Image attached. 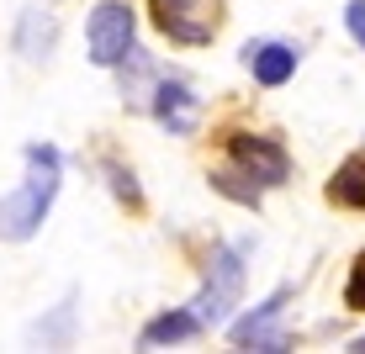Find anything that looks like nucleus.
<instances>
[{
  "label": "nucleus",
  "instance_id": "0eeeda50",
  "mask_svg": "<svg viewBox=\"0 0 365 354\" xmlns=\"http://www.w3.org/2000/svg\"><path fill=\"white\" fill-rule=\"evenodd\" d=\"M143 111H154V122H159L170 137H191V132L201 127V95L180 80V74H159Z\"/></svg>",
  "mask_w": 365,
  "mask_h": 354
},
{
  "label": "nucleus",
  "instance_id": "dca6fc26",
  "mask_svg": "<svg viewBox=\"0 0 365 354\" xmlns=\"http://www.w3.org/2000/svg\"><path fill=\"white\" fill-rule=\"evenodd\" d=\"M344 307L349 312H365V254L349 264V281H344Z\"/></svg>",
  "mask_w": 365,
  "mask_h": 354
},
{
  "label": "nucleus",
  "instance_id": "f8f14e48",
  "mask_svg": "<svg viewBox=\"0 0 365 354\" xmlns=\"http://www.w3.org/2000/svg\"><path fill=\"white\" fill-rule=\"evenodd\" d=\"M74 328H80V296L69 291V296L58 301L48 318H37V323L27 328V338H32V344H43V349H69V344H74Z\"/></svg>",
  "mask_w": 365,
  "mask_h": 354
},
{
  "label": "nucleus",
  "instance_id": "f257e3e1",
  "mask_svg": "<svg viewBox=\"0 0 365 354\" xmlns=\"http://www.w3.org/2000/svg\"><path fill=\"white\" fill-rule=\"evenodd\" d=\"M21 164H27L21 185L0 196V238L6 244H27V238L43 233L48 212L58 201V185H64V154L53 143H27Z\"/></svg>",
  "mask_w": 365,
  "mask_h": 354
},
{
  "label": "nucleus",
  "instance_id": "9d476101",
  "mask_svg": "<svg viewBox=\"0 0 365 354\" xmlns=\"http://www.w3.org/2000/svg\"><path fill=\"white\" fill-rule=\"evenodd\" d=\"M111 69H117L122 100H128L133 111H143V106H148V90H154V80L165 74V69H159V58H154V53H143L138 43H133V48H128V53H122Z\"/></svg>",
  "mask_w": 365,
  "mask_h": 354
},
{
  "label": "nucleus",
  "instance_id": "39448f33",
  "mask_svg": "<svg viewBox=\"0 0 365 354\" xmlns=\"http://www.w3.org/2000/svg\"><path fill=\"white\" fill-rule=\"evenodd\" d=\"M154 27L180 48H207L217 37V6L212 0H148Z\"/></svg>",
  "mask_w": 365,
  "mask_h": 354
},
{
  "label": "nucleus",
  "instance_id": "f03ea898",
  "mask_svg": "<svg viewBox=\"0 0 365 354\" xmlns=\"http://www.w3.org/2000/svg\"><path fill=\"white\" fill-rule=\"evenodd\" d=\"M249 238H238V244H217L207 254V270H201V291L185 307H191V318L201 328H222L233 318V307L244 301V275H249Z\"/></svg>",
  "mask_w": 365,
  "mask_h": 354
},
{
  "label": "nucleus",
  "instance_id": "1a4fd4ad",
  "mask_svg": "<svg viewBox=\"0 0 365 354\" xmlns=\"http://www.w3.org/2000/svg\"><path fill=\"white\" fill-rule=\"evenodd\" d=\"M11 43H16V53L27 58V64H48L53 48H58V16L43 11V0H32L16 16V37H11Z\"/></svg>",
  "mask_w": 365,
  "mask_h": 354
},
{
  "label": "nucleus",
  "instance_id": "6e6552de",
  "mask_svg": "<svg viewBox=\"0 0 365 354\" xmlns=\"http://www.w3.org/2000/svg\"><path fill=\"white\" fill-rule=\"evenodd\" d=\"M244 69L255 74V85H265V90H275V85H286L302 64V48L286 43V37H255V43H244Z\"/></svg>",
  "mask_w": 365,
  "mask_h": 354
},
{
  "label": "nucleus",
  "instance_id": "2eb2a0df",
  "mask_svg": "<svg viewBox=\"0 0 365 354\" xmlns=\"http://www.w3.org/2000/svg\"><path fill=\"white\" fill-rule=\"evenodd\" d=\"M101 175H106V180H111V196H117V201H128L133 212L143 207V191H138V180H133V170H128V164L106 159V164H101Z\"/></svg>",
  "mask_w": 365,
  "mask_h": 354
},
{
  "label": "nucleus",
  "instance_id": "9b49d317",
  "mask_svg": "<svg viewBox=\"0 0 365 354\" xmlns=\"http://www.w3.org/2000/svg\"><path fill=\"white\" fill-rule=\"evenodd\" d=\"M201 333H207V328L191 318V307H170V312H159V318L143 323L138 344L143 349H165V344H191V338H201Z\"/></svg>",
  "mask_w": 365,
  "mask_h": 354
},
{
  "label": "nucleus",
  "instance_id": "f3484780",
  "mask_svg": "<svg viewBox=\"0 0 365 354\" xmlns=\"http://www.w3.org/2000/svg\"><path fill=\"white\" fill-rule=\"evenodd\" d=\"M344 27H349V37L365 48V0H349V6H344Z\"/></svg>",
  "mask_w": 365,
  "mask_h": 354
},
{
  "label": "nucleus",
  "instance_id": "20e7f679",
  "mask_svg": "<svg viewBox=\"0 0 365 354\" xmlns=\"http://www.w3.org/2000/svg\"><path fill=\"white\" fill-rule=\"evenodd\" d=\"M138 43V11L128 0H101L85 21V48H91V64L111 69L122 53Z\"/></svg>",
  "mask_w": 365,
  "mask_h": 354
},
{
  "label": "nucleus",
  "instance_id": "4468645a",
  "mask_svg": "<svg viewBox=\"0 0 365 354\" xmlns=\"http://www.w3.org/2000/svg\"><path fill=\"white\" fill-rule=\"evenodd\" d=\"M207 180H212V191H217V196H228V201H238V207H249V212L259 207V185L249 180L244 170H212Z\"/></svg>",
  "mask_w": 365,
  "mask_h": 354
},
{
  "label": "nucleus",
  "instance_id": "ddd939ff",
  "mask_svg": "<svg viewBox=\"0 0 365 354\" xmlns=\"http://www.w3.org/2000/svg\"><path fill=\"white\" fill-rule=\"evenodd\" d=\"M329 201H334V207H360V212H365V154L344 159V164L334 170V180H329Z\"/></svg>",
  "mask_w": 365,
  "mask_h": 354
},
{
  "label": "nucleus",
  "instance_id": "423d86ee",
  "mask_svg": "<svg viewBox=\"0 0 365 354\" xmlns=\"http://www.w3.org/2000/svg\"><path fill=\"white\" fill-rule=\"evenodd\" d=\"M228 159H233V170H244L249 180L259 185V191L292 180V154L265 132H228Z\"/></svg>",
  "mask_w": 365,
  "mask_h": 354
},
{
  "label": "nucleus",
  "instance_id": "a211bd4d",
  "mask_svg": "<svg viewBox=\"0 0 365 354\" xmlns=\"http://www.w3.org/2000/svg\"><path fill=\"white\" fill-rule=\"evenodd\" d=\"M349 354H365V333H360V338H349Z\"/></svg>",
  "mask_w": 365,
  "mask_h": 354
},
{
  "label": "nucleus",
  "instance_id": "7ed1b4c3",
  "mask_svg": "<svg viewBox=\"0 0 365 354\" xmlns=\"http://www.w3.org/2000/svg\"><path fill=\"white\" fill-rule=\"evenodd\" d=\"M286 301H292V286H275L270 296L259 301V307H249V312H244V318H238V323L228 318L222 328H228V338H233L238 349H259V354H286V349L297 344V338H292V333H286V328H281V312H286Z\"/></svg>",
  "mask_w": 365,
  "mask_h": 354
}]
</instances>
